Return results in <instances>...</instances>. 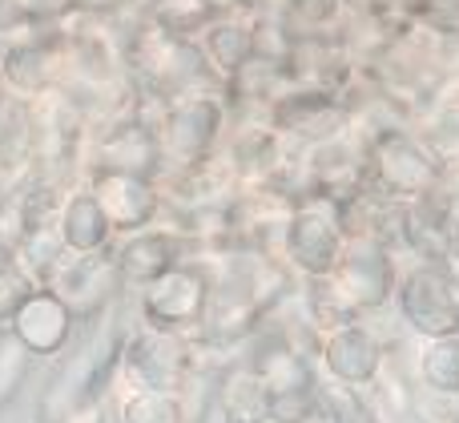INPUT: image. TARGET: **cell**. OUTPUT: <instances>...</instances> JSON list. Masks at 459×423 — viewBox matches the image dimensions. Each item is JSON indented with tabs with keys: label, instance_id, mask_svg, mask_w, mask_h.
<instances>
[{
	"label": "cell",
	"instance_id": "6",
	"mask_svg": "<svg viewBox=\"0 0 459 423\" xmlns=\"http://www.w3.org/2000/svg\"><path fill=\"white\" fill-rule=\"evenodd\" d=\"M375 174L391 194H431L439 169L431 161V153H423L411 137L383 134L375 142Z\"/></svg>",
	"mask_w": 459,
	"mask_h": 423
},
{
	"label": "cell",
	"instance_id": "16",
	"mask_svg": "<svg viewBox=\"0 0 459 423\" xmlns=\"http://www.w3.org/2000/svg\"><path fill=\"white\" fill-rule=\"evenodd\" d=\"M315 403L318 416H326L331 423H367V403L359 400V392L342 379L334 384H315Z\"/></svg>",
	"mask_w": 459,
	"mask_h": 423
},
{
	"label": "cell",
	"instance_id": "14",
	"mask_svg": "<svg viewBox=\"0 0 459 423\" xmlns=\"http://www.w3.org/2000/svg\"><path fill=\"white\" fill-rule=\"evenodd\" d=\"M270 411V392L254 371H238V376L226 379L222 387V416L230 423H262Z\"/></svg>",
	"mask_w": 459,
	"mask_h": 423
},
{
	"label": "cell",
	"instance_id": "24",
	"mask_svg": "<svg viewBox=\"0 0 459 423\" xmlns=\"http://www.w3.org/2000/svg\"><path fill=\"white\" fill-rule=\"evenodd\" d=\"M101 423H126V419H121V416H105Z\"/></svg>",
	"mask_w": 459,
	"mask_h": 423
},
{
	"label": "cell",
	"instance_id": "17",
	"mask_svg": "<svg viewBox=\"0 0 459 423\" xmlns=\"http://www.w3.org/2000/svg\"><path fill=\"white\" fill-rule=\"evenodd\" d=\"M126 423H182V408L169 392H134L121 408Z\"/></svg>",
	"mask_w": 459,
	"mask_h": 423
},
{
	"label": "cell",
	"instance_id": "22",
	"mask_svg": "<svg viewBox=\"0 0 459 423\" xmlns=\"http://www.w3.org/2000/svg\"><path fill=\"white\" fill-rule=\"evenodd\" d=\"M444 274H447V279H452V287L459 290V255H452V258H447V266H444Z\"/></svg>",
	"mask_w": 459,
	"mask_h": 423
},
{
	"label": "cell",
	"instance_id": "2",
	"mask_svg": "<svg viewBox=\"0 0 459 423\" xmlns=\"http://www.w3.org/2000/svg\"><path fill=\"white\" fill-rule=\"evenodd\" d=\"M395 303L399 319H407V327L423 339L459 335V290L444 271H411L403 282H395Z\"/></svg>",
	"mask_w": 459,
	"mask_h": 423
},
{
	"label": "cell",
	"instance_id": "18",
	"mask_svg": "<svg viewBox=\"0 0 459 423\" xmlns=\"http://www.w3.org/2000/svg\"><path fill=\"white\" fill-rule=\"evenodd\" d=\"M109 166L113 169H126V174H137L142 177L150 169V158H153V142L145 137V129H121L113 134L109 142Z\"/></svg>",
	"mask_w": 459,
	"mask_h": 423
},
{
	"label": "cell",
	"instance_id": "20",
	"mask_svg": "<svg viewBox=\"0 0 459 423\" xmlns=\"http://www.w3.org/2000/svg\"><path fill=\"white\" fill-rule=\"evenodd\" d=\"M29 298V279L16 266H0V319H13V311Z\"/></svg>",
	"mask_w": 459,
	"mask_h": 423
},
{
	"label": "cell",
	"instance_id": "23",
	"mask_svg": "<svg viewBox=\"0 0 459 423\" xmlns=\"http://www.w3.org/2000/svg\"><path fill=\"white\" fill-rule=\"evenodd\" d=\"M302 423H331L326 416H310V419H302Z\"/></svg>",
	"mask_w": 459,
	"mask_h": 423
},
{
	"label": "cell",
	"instance_id": "25",
	"mask_svg": "<svg viewBox=\"0 0 459 423\" xmlns=\"http://www.w3.org/2000/svg\"><path fill=\"white\" fill-rule=\"evenodd\" d=\"M455 423H459V416H455Z\"/></svg>",
	"mask_w": 459,
	"mask_h": 423
},
{
	"label": "cell",
	"instance_id": "12",
	"mask_svg": "<svg viewBox=\"0 0 459 423\" xmlns=\"http://www.w3.org/2000/svg\"><path fill=\"white\" fill-rule=\"evenodd\" d=\"M214 134H218V109L210 101L182 105L178 117L169 121V145L182 158H202L210 150V142H214Z\"/></svg>",
	"mask_w": 459,
	"mask_h": 423
},
{
	"label": "cell",
	"instance_id": "13",
	"mask_svg": "<svg viewBox=\"0 0 459 423\" xmlns=\"http://www.w3.org/2000/svg\"><path fill=\"white\" fill-rule=\"evenodd\" d=\"M420 379L428 392L459 395V335H444V339H428V347L420 351Z\"/></svg>",
	"mask_w": 459,
	"mask_h": 423
},
{
	"label": "cell",
	"instance_id": "5",
	"mask_svg": "<svg viewBox=\"0 0 459 423\" xmlns=\"http://www.w3.org/2000/svg\"><path fill=\"white\" fill-rule=\"evenodd\" d=\"M73 331V311L56 290H29L21 306L13 311V335L24 351L53 355L65 347Z\"/></svg>",
	"mask_w": 459,
	"mask_h": 423
},
{
	"label": "cell",
	"instance_id": "4",
	"mask_svg": "<svg viewBox=\"0 0 459 423\" xmlns=\"http://www.w3.org/2000/svg\"><path fill=\"white\" fill-rule=\"evenodd\" d=\"M286 250L290 258L315 279H331L334 266L342 258V230H339V214H326L323 206L299 210L286 226Z\"/></svg>",
	"mask_w": 459,
	"mask_h": 423
},
{
	"label": "cell",
	"instance_id": "15",
	"mask_svg": "<svg viewBox=\"0 0 459 423\" xmlns=\"http://www.w3.org/2000/svg\"><path fill=\"white\" fill-rule=\"evenodd\" d=\"M254 376L266 384V392H294V387H310V363L302 359L290 347H274V351H262L258 363H254Z\"/></svg>",
	"mask_w": 459,
	"mask_h": 423
},
{
	"label": "cell",
	"instance_id": "3",
	"mask_svg": "<svg viewBox=\"0 0 459 423\" xmlns=\"http://www.w3.org/2000/svg\"><path fill=\"white\" fill-rule=\"evenodd\" d=\"M210 306V287L198 271L190 266H169L153 282H145L142 311L153 331H178L186 323L202 319Z\"/></svg>",
	"mask_w": 459,
	"mask_h": 423
},
{
	"label": "cell",
	"instance_id": "9",
	"mask_svg": "<svg viewBox=\"0 0 459 423\" xmlns=\"http://www.w3.org/2000/svg\"><path fill=\"white\" fill-rule=\"evenodd\" d=\"M93 198L101 202L105 218H109L113 230H137V226L150 222L153 214V190L145 186V177L126 174V169H109V174L97 177Z\"/></svg>",
	"mask_w": 459,
	"mask_h": 423
},
{
	"label": "cell",
	"instance_id": "11",
	"mask_svg": "<svg viewBox=\"0 0 459 423\" xmlns=\"http://www.w3.org/2000/svg\"><path fill=\"white\" fill-rule=\"evenodd\" d=\"M174 258H178V238H169V234H161V230H150L121 250L117 266L126 279L153 282L158 274H166L169 266H174Z\"/></svg>",
	"mask_w": 459,
	"mask_h": 423
},
{
	"label": "cell",
	"instance_id": "10",
	"mask_svg": "<svg viewBox=\"0 0 459 423\" xmlns=\"http://www.w3.org/2000/svg\"><path fill=\"white\" fill-rule=\"evenodd\" d=\"M109 218H105L101 202L93 198V194H73L69 206H65L61 214V238L69 250H77V255H93V250H101L105 242H109Z\"/></svg>",
	"mask_w": 459,
	"mask_h": 423
},
{
	"label": "cell",
	"instance_id": "7",
	"mask_svg": "<svg viewBox=\"0 0 459 423\" xmlns=\"http://www.w3.org/2000/svg\"><path fill=\"white\" fill-rule=\"evenodd\" d=\"M182 371V351L169 331L137 335L126 347V379L137 384V392H169Z\"/></svg>",
	"mask_w": 459,
	"mask_h": 423
},
{
	"label": "cell",
	"instance_id": "1",
	"mask_svg": "<svg viewBox=\"0 0 459 423\" xmlns=\"http://www.w3.org/2000/svg\"><path fill=\"white\" fill-rule=\"evenodd\" d=\"M331 290L351 311H379L395 295V263L379 238H355L331 274Z\"/></svg>",
	"mask_w": 459,
	"mask_h": 423
},
{
	"label": "cell",
	"instance_id": "21",
	"mask_svg": "<svg viewBox=\"0 0 459 423\" xmlns=\"http://www.w3.org/2000/svg\"><path fill=\"white\" fill-rule=\"evenodd\" d=\"M24 347L21 343H8V347H0V403L13 395V387H16V379H21V371H24Z\"/></svg>",
	"mask_w": 459,
	"mask_h": 423
},
{
	"label": "cell",
	"instance_id": "19",
	"mask_svg": "<svg viewBox=\"0 0 459 423\" xmlns=\"http://www.w3.org/2000/svg\"><path fill=\"white\" fill-rule=\"evenodd\" d=\"M318 416V403H315V384L310 387H294V392H274L270 395V423H302Z\"/></svg>",
	"mask_w": 459,
	"mask_h": 423
},
{
	"label": "cell",
	"instance_id": "8",
	"mask_svg": "<svg viewBox=\"0 0 459 423\" xmlns=\"http://www.w3.org/2000/svg\"><path fill=\"white\" fill-rule=\"evenodd\" d=\"M326 367H331L334 379L351 387H363L379 379L383 367V343L371 335L367 327H339L331 339H326Z\"/></svg>",
	"mask_w": 459,
	"mask_h": 423
}]
</instances>
